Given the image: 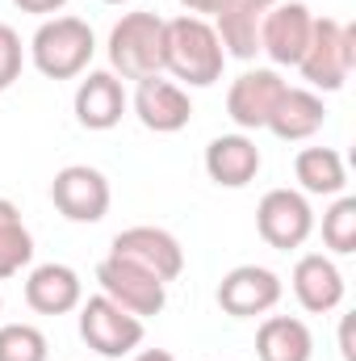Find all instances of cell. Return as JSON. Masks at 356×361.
I'll return each mask as SVG.
<instances>
[{
    "mask_svg": "<svg viewBox=\"0 0 356 361\" xmlns=\"http://www.w3.org/2000/svg\"><path fill=\"white\" fill-rule=\"evenodd\" d=\"M222 68L227 51L210 21L184 13L164 25V72H172L189 89H210L214 80H222Z\"/></svg>",
    "mask_w": 356,
    "mask_h": 361,
    "instance_id": "obj_1",
    "label": "cell"
},
{
    "mask_svg": "<svg viewBox=\"0 0 356 361\" xmlns=\"http://www.w3.org/2000/svg\"><path fill=\"white\" fill-rule=\"evenodd\" d=\"M352 63H356V30L348 21H336V17H314L310 42L298 59L302 80L323 92H340L344 80L352 76Z\"/></svg>",
    "mask_w": 356,
    "mask_h": 361,
    "instance_id": "obj_2",
    "label": "cell"
},
{
    "mask_svg": "<svg viewBox=\"0 0 356 361\" xmlns=\"http://www.w3.org/2000/svg\"><path fill=\"white\" fill-rule=\"evenodd\" d=\"M92 51H96L92 25L80 21V17H51V21L38 25V34L30 42L34 68L46 80H72V76H80L92 63Z\"/></svg>",
    "mask_w": 356,
    "mask_h": 361,
    "instance_id": "obj_3",
    "label": "cell"
},
{
    "mask_svg": "<svg viewBox=\"0 0 356 361\" xmlns=\"http://www.w3.org/2000/svg\"><path fill=\"white\" fill-rule=\"evenodd\" d=\"M164 17L155 13H126L109 30V63L126 80H147L164 72Z\"/></svg>",
    "mask_w": 356,
    "mask_h": 361,
    "instance_id": "obj_4",
    "label": "cell"
},
{
    "mask_svg": "<svg viewBox=\"0 0 356 361\" xmlns=\"http://www.w3.org/2000/svg\"><path fill=\"white\" fill-rule=\"evenodd\" d=\"M96 281H101V294L113 298L122 311L147 319V315H160L164 302H168V281H160L155 273H147L134 261H122V257H105L96 265Z\"/></svg>",
    "mask_w": 356,
    "mask_h": 361,
    "instance_id": "obj_5",
    "label": "cell"
},
{
    "mask_svg": "<svg viewBox=\"0 0 356 361\" xmlns=\"http://www.w3.org/2000/svg\"><path fill=\"white\" fill-rule=\"evenodd\" d=\"M80 336L101 357H126L143 345V319L122 311L113 298L92 294L89 302H80Z\"/></svg>",
    "mask_w": 356,
    "mask_h": 361,
    "instance_id": "obj_6",
    "label": "cell"
},
{
    "mask_svg": "<svg viewBox=\"0 0 356 361\" xmlns=\"http://www.w3.org/2000/svg\"><path fill=\"white\" fill-rule=\"evenodd\" d=\"M256 231L268 248L276 252H289V248H302L314 231V210L306 202V193L298 189H268L256 206Z\"/></svg>",
    "mask_w": 356,
    "mask_h": 361,
    "instance_id": "obj_7",
    "label": "cell"
},
{
    "mask_svg": "<svg viewBox=\"0 0 356 361\" xmlns=\"http://www.w3.org/2000/svg\"><path fill=\"white\" fill-rule=\"evenodd\" d=\"M109 197L113 193H109L105 173H96L89 164H68L51 180V202L72 223H101L109 210Z\"/></svg>",
    "mask_w": 356,
    "mask_h": 361,
    "instance_id": "obj_8",
    "label": "cell"
},
{
    "mask_svg": "<svg viewBox=\"0 0 356 361\" xmlns=\"http://www.w3.org/2000/svg\"><path fill=\"white\" fill-rule=\"evenodd\" d=\"M113 257L143 265L147 273H155L160 281H177L180 273H184V248H180V240L172 231L147 227V223L117 231L113 235Z\"/></svg>",
    "mask_w": 356,
    "mask_h": 361,
    "instance_id": "obj_9",
    "label": "cell"
},
{
    "mask_svg": "<svg viewBox=\"0 0 356 361\" xmlns=\"http://www.w3.org/2000/svg\"><path fill=\"white\" fill-rule=\"evenodd\" d=\"M281 302V277L265 265H239L222 277L218 286V307L231 319H256L268 315Z\"/></svg>",
    "mask_w": 356,
    "mask_h": 361,
    "instance_id": "obj_10",
    "label": "cell"
},
{
    "mask_svg": "<svg viewBox=\"0 0 356 361\" xmlns=\"http://www.w3.org/2000/svg\"><path fill=\"white\" fill-rule=\"evenodd\" d=\"M310 25H314V17H310L306 4H298V0L281 4L276 0L268 8L265 25H260V51L276 68H298V59H302V51L310 42Z\"/></svg>",
    "mask_w": 356,
    "mask_h": 361,
    "instance_id": "obj_11",
    "label": "cell"
},
{
    "mask_svg": "<svg viewBox=\"0 0 356 361\" xmlns=\"http://www.w3.org/2000/svg\"><path fill=\"white\" fill-rule=\"evenodd\" d=\"M134 114H139V122L147 126V130H155V135H177L189 126V118H193V101H189V92L172 85V80H164V76H147V80H139V92H134Z\"/></svg>",
    "mask_w": 356,
    "mask_h": 361,
    "instance_id": "obj_12",
    "label": "cell"
},
{
    "mask_svg": "<svg viewBox=\"0 0 356 361\" xmlns=\"http://www.w3.org/2000/svg\"><path fill=\"white\" fill-rule=\"evenodd\" d=\"M281 92H285V80L272 68L243 72L227 92V114H231V122L239 130H260V126H268V114H272Z\"/></svg>",
    "mask_w": 356,
    "mask_h": 361,
    "instance_id": "obj_13",
    "label": "cell"
},
{
    "mask_svg": "<svg viewBox=\"0 0 356 361\" xmlns=\"http://www.w3.org/2000/svg\"><path fill=\"white\" fill-rule=\"evenodd\" d=\"M25 302L30 311L38 315H68L84 302V286H80V273L72 265H38V269L25 277Z\"/></svg>",
    "mask_w": 356,
    "mask_h": 361,
    "instance_id": "obj_14",
    "label": "cell"
},
{
    "mask_svg": "<svg viewBox=\"0 0 356 361\" xmlns=\"http://www.w3.org/2000/svg\"><path fill=\"white\" fill-rule=\"evenodd\" d=\"M276 0H231L214 17V34L231 59H256L260 55V25Z\"/></svg>",
    "mask_w": 356,
    "mask_h": 361,
    "instance_id": "obj_15",
    "label": "cell"
},
{
    "mask_svg": "<svg viewBox=\"0 0 356 361\" xmlns=\"http://www.w3.org/2000/svg\"><path fill=\"white\" fill-rule=\"evenodd\" d=\"M293 294L310 315H327L344 302V273L336 269L331 257L323 252H306L293 265Z\"/></svg>",
    "mask_w": 356,
    "mask_h": 361,
    "instance_id": "obj_16",
    "label": "cell"
},
{
    "mask_svg": "<svg viewBox=\"0 0 356 361\" xmlns=\"http://www.w3.org/2000/svg\"><path fill=\"white\" fill-rule=\"evenodd\" d=\"M260 147L248 139V135H218L210 147H205V173L214 185L222 189H243L252 185L260 173Z\"/></svg>",
    "mask_w": 356,
    "mask_h": 361,
    "instance_id": "obj_17",
    "label": "cell"
},
{
    "mask_svg": "<svg viewBox=\"0 0 356 361\" xmlns=\"http://www.w3.org/2000/svg\"><path fill=\"white\" fill-rule=\"evenodd\" d=\"M126 114V89L113 72H89L76 89V122L84 130H113Z\"/></svg>",
    "mask_w": 356,
    "mask_h": 361,
    "instance_id": "obj_18",
    "label": "cell"
},
{
    "mask_svg": "<svg viewBox=\"0 0 356 361\" xmlns=\"http://www.w3.org/2000/svg\"><path fill=\"white\" fill-rule=\"evenodd\" d=\"M323 122H327L323 97L310 89H289V85H285V92L276 97V105L268 114V130L276 139H285V143H302V139L319 135Z\"/></svg>",
    "mask_w": 356,
    "mask_h": 361,
    "instance_id": "obj_19",
    "label": "cell"
},
{
    "mask_svg": "<svg viewBox=\"0 0 356 361\" xmlns=\"http://www.w3.org/2000/svg\"><path fill=\"white\" fill-rule=\"evenodd\" d=\"M256 357L260 361H310L314 336L293 315H268L256 332Z\"/></svg>",
    "mask_w": 356,
    "mask_h": 361,
    "instance_id": "obj_20",
    "label": "cell"
},
{
    "mask_svg": "<svg viewBox=\"0 0 356 361\" xmlns=\"http://www.w3.org/2000/svg\"><path fill=\"white\" fill-rule=\"evenodd\" d=\"M293 177L302 180L306 193H340L348 185V169H344V156L336 147H302L298 160H293Z\"/></svg>",
    "mask_w": 356,
    "mask_h": 361,
    "instance_id": "obj_21",
    "label": "cell"
},
{
    "mask_svg": "<svg viewBox=\"0 0 356 361\" xmlns=\"http://www.w3.org/2000/svg\"><path fill=\"white\" fill-rule=\"evenodd\" d=\"M30 261H34V235L21 223V210L8 197H0V281L17 277Z\"/></svg>",
    "mask_w": 356,
    "mask_h": 361,
    "instance_id": "obj_22",
    "label": "cell"
},
{
    "mask_svg": "<svg viewBox=\"0 0 356 361\" xmlns=\"http://www.w3.org/2000/svg\"><path fill=\"white\" fill-rule=\"evenodd\" d=\"M46 336L34 324H0V361H46Z\"/></svg>",
    "mask_w": 356,
    "mask_h": 361,
    "instance_id": "obj_23",
    "label": "cell"
},
{
    "mask_svg": "<svg viewBox=\"0 0 356 361\" xmlns=\"http://www.w3.org/2000/svg\"><path fill=\"white\" fill-rule=\"evenodd\" d=\"M323 244L336 257H352L356 252V197H340L323 214Z\"/></svg>",
    "mask_w": 356,
    "mask_h": 361,
    "instance_id": "obj_24",
    "label": "cell"
},
{
    "mask_svg": "<svg viewBox=\"0 0 356 361\" xmlns=\"http://www.w3.org/2000/svg\"><path fill=\"white\" fill-rule=\"evenodd\" d=\"M21 63H25L21 34H17L13 25H4V21H0V92L17 85V76H21Z\"/></svg>",
    "mask_w": 356,
    "mask_h": 361,
    "instance_id": "obj_25",
    "label": "cell"
},
{
    "mask_svg": "<svg viewBox=\"0 0 356 361\" xmlns=\"http://www.w3.org/2000/svg\"><path fill=\"white\" fill-rule=\"evenodd\" d=\"M180 4L189 8V17H201V21H205V17H218L231 0H180Z\"/></svg>",
    "mask_w": 356,
    "mask_h": 361,
    "instance_id": "obj_26",
    "label": "cell"
},
{
    "mask_svg": "<svg viewBox=\"0 0 356 361\" xmlns=\"http://www.w3.org/2000/svg\"><path fill=\"white\" fill-rule=\"evenodd\" d=\"M21 13H34V17H51V13H59L68 0H13Z\"/></svg>",
    "mask_w": 356,
    "mask_h": 361,
    "instance_id": "obj_27",
    "label": "cell"
},
{
    "mask_svg": "<svg viewBox=\"0 0 356 361\" xmlns=\"http://www.w3.org/2000/svg\"><path fill=\"white\" fill-rule=\"evenodd\" d=\"M352 328H356V319H352V315H344V319H340V357H344V361H356Z\"/></svg>",
    "mask_w": 356,
    "mask_h": 361,
    "instance_id": "obj_28",
    "label": "cell"
},
{
    "mask_svg": "<svg viewBox=\"0 0 356 361\" xmlns=\"http://www.w3.org/2000/svg\"><path fill=\"white\" fill-rule=\"evenodd\" d=\"M130 361H177L168 349H147V353H139V357H130Z\"/></svg>",
    "mask_w": 356,
    "mask_h": 361,
    "instance_id": "obj_29",
    "label": "cell"
},
{
    "mask_svg": "<svg viewBox=\"0 0 356 361\" xmlns=\"http://www.w3.org/2000/svg\"><path fill=\"white\" fill-rule=\"evenodd\" d=\"M105 4H126V0H105Z\"/></svg>",
    "mask_w": 356,
    "mask_h": 361,
    "instance_id": "obj_30",
    "label": "cell"
},
{
    "mask_svg": "<svg viewBox=\"0 0 356 361\" xmlns=\"http://www.w3.org/2000/svg\"><path fill=\"white\" fill-rule=\"evenodd\" d=\"M0 307H4V298H0Z\"/></svg>",
    "mask_w": 356,
    "mask_h": 361,
    "instance_id": "obj_31",
    "label": "cell"
}]
</instances>
